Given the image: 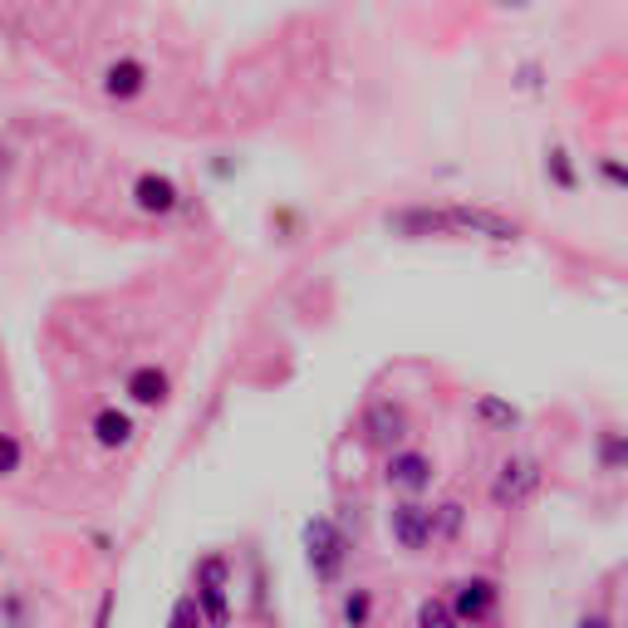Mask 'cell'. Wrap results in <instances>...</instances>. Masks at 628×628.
Listing matches in <instances>:
<instances>
[{"label":"cell","instance_id":"1","mask_svg":"<svg viewBox=\"0 0 628 628\" xmlns=\"http://www.w3.org/2000/svg\"><path fill=\"white\" fill-rule=\"evenodd\" d=\"M305 555H310L315 579L334 585L339 569H344V559H349V541H344V531H339V525L329 521V516H315L310 525H305Z\"/></svg>","mask_w":628,"mask_h":628},{"label":"cell","instance_id":"2","mask_svg":"<svg viewBox=\"0 0 628 628\" xmlns=\"http://www.w3.org/2000/svg\"><path fill=\"white\" fill-rule=\"evenodd\" d=\"M437 216H442V231L452 236H482V241H501V246L521 236V226L511 216L491 207H437Z\"/></svg>","mask_w":628,"mask_h":628},{"label":"cell","instance_id":"3","mask_svg":"<svg viewBox=\"0 0 628 628\" xmlns=\"http://www.w3.org/2000/svg\"><path fill=\"white\" fill-rule=\"evenodd\" d=\"M535 491H541V462H535V456H506V462L496 466L491 501H496L501 511H516L525 501H535Z\"/></svg>","mask_w":628,"mask_h":628},{"label":"cell","instance_id":"4","mask_svg":"<svg viewBox=\"0 0 628 628\" xmlns=\"http://www.w3.org/2000/svg\"><path fill=\"white\" fill-rule=\"evenodd\" d=\"M226 575H231V569H226L222 555H207L197 565V594H192V599H197L202 619L212 628H226V619H231V609H226Z\"/></svg>","mask_w":628,"mask_h":628},{"label":"cell","instance_id":"5","mask_svg":"<svg viewBox=\"0 0 628 628\" xmlns=\"http://www.w3.org/2000/svg\"><path fill=\"white\" fill-rule=\"evenodd\" d=\"M496 599H501L496 579L472 575V579H462V585H456V594L447 599V609H452L456 624H486L491 609H496Z\"/></svg>","mask_w":628,"mask_h":628},{"label":"cell","instance_id":"6","mask_svg":"<svg viewBox=\"0 0 628 628\" xmlns=\"http://www.w3.org/2000/svg\"><path fill=\"white\" fill-rule=\"evenodd\" d=\"M388 531H393V541L403 545V550H428L432 545V506H422V501H398V506L388 511Z\"/></svg>","mask_w":628,"mask_h":628},{"label":"cell","instance_id":"7","mask_svg":"<svg viewBox=\"0 0 628 628\" xmlns=\"http://www.w3.org/2000/svg\"><path fill=\"white\" fill-rule=\"evenodd\" d=\"M388 486L408 491V496L428 491L432 486V456H422V452H393V456H388Z\"/></svg>","mask_w":628,"mask_h":628},{"label":"cell","instance_id":"8","mask_svg":"<svg viewBox=\"0 0 628 628\" xmlns=\"http://www.w3.org/2000/svg\"><path fill=\"white\" fill-rule=\"evenodd\" d=\"M403 432H408V413L398 403H373L369 418H363V437L373 447H393V442H403Z\"/></svg>","mask_w":628,"mask_h":628},{"label":"cell","instance_id":"9","mask_svg":"<svg viewBox=\"0 0 628 628\" xmlns=\"http://www.w3.org/2000/svg\"><path fill=\"white\" fill-rule=\"evenodd\" d=\"M133 202H138V212H147V216H167V212H177V187L157 173H143L133 182Z\"/></svg>","mask_w":628,"mask_h":628},{"label":"cell","instance_id":"10","mask_svg":"<svg viewBox=\"0 0 628 628\" xmlns=\"http://www.w3.org/2000/svg\"><path fill=\"white\" fill-rule=\"evenodd\" d=\"M147 89V70L138 60H113L104 70V94L119 99V104H128V99H138Z\"/></svg>","mask_w":628,"mask_h":628},{"label":"cell","instance_id":"11","mask_svg":"<svg viewBox=\"0 0 628 628\" xmlns=\"http://www.w3.org/2000/svg\"><path fill=\"white\" fill-rule=\"evenodd\" d=\"M128 393H133V403H143V408L167 403V373L153 369V363H143V369L128 373Z\"/></svg>","mask_w":628,"mask_h":628},{"label":"cell","instance_id":"12","mask_svg":"<svg viewBox=\"0 0 628 628\" xmlns=\"http://www.w3.org/2000/svg\"><path fill=\"white\" fill-rule=\"evenodd\" d=\"M472 413H476V422H486V428H496V432L521 428V408L506 403V398H496V393H482V398H476Z\"/></svg>","mask_w":628,"mask_h":628},{"label":"cell","instance_id":"13","mask_svg":"<svg viewBox=\"0 0 628 628\" xmlns=\"http://www.w3.org/2000/svg\"><path fill=\"white\" fill-rule=\"evenodd\" d=\"M94 437H99V447H128V437H133V418H128V413H119V408H104V413L94 418Z\"/></svg>","mask_w":628,"mask_h":628},{"label":"cell","instance_id":"14","mask_svg":"<svg viewBox=\"0 0 628 628\" xmlns=\"http://www.w3.org/2000/svg\"><path fill=\"white\" fill-rule=\"evenodd\" d=\"M462 521H466V506H456V501H447V506L432 511V541H456L462 535Z\"/></svg>","mask_w":628,"mask_h":628},{"label":"cell","instance_id":"15","mask_svg":"<svg viewBox=\"0 0 628 628\" xmlns=\"http://www.w3.org/2000/svg\"><path fill=\"white\" fill-rule=\"evenodd\" d=\"M418 628H462V624L452 619L447 599H422L418 604Z\"/></svg>","mask_w":628,"mask_h":628},{"label":"cell","instance_id":"16","mask_svg":"<svg viewBox=\"0 0 628 628\" xmlns=\"http://www.w3.org/2000/svg\"><path fill=\"white\" fill-rule=\"evenodd\" d=\"M167 628H207V619H202V609H197L192 594H182V599L173 604V619H167Z\"/></svg>","mask_w":628,"mask_h":628},{"label":"cell","instance_id":"17","mask_svg":"<svg viewBox=\"0 0 628 628\" xmlns=\"http://www.w3.org/2000/svg\"><path fill=\"white\" fill-rule=\"evenodd\" d=\"M369 609H373L369 589H353L349 599H344V624H349V628H363V624H369Z\"/></svg>","mask_w":628,"mask_h":628},{"label":"cell","instance_id":"18","mask_svg":"<svg viewBox=\"0 0 628 628\" xmlns=\"http://www.w3.org/2000/svg\"><path fill=\"white\" fill-rule=\"evenodd\" d=\"M20 462H25V452H20V442L10 437V432H0V476H16Z\"/></svg>","mask_w":628,"mask_h":628},{"label":"cell","instance_id":"19","mask_svg":"<svg viewBox=\"0 0 628 628\" xmlns=\"http://www.w3.org/2000/svg\"><path fill=\"white\" fill-rule=\"evenodd\" d=\"M545 167H550V177L559 182V187L575 192V167H569V153H565V147H550V163H545Z\"/></svg>","mask_w":628,"mask_h":628},{"label":"cell","instance_id":"20","mask_svg":"<svg viewBox=\"0 0 628 628\" xmlns=\"http://www.w3.org/2000/svg\"><path fill=\"white\" fill-rule=\"evenodd\" d=\"M599 456H604V466H624V437L619 432H609V437L599 442Z\"/></svg>","mask_w":628,"mask_h":628},{"label":"cell","instance_id":"21","mask_svg":"<svg viewBox=\"0 0 628 628\" xmlns=\"http://www.w3.org/2000/svg\"><path fill=\"white\" fill-rule=\"evenodd\" d=\"M599 177H604V182H609V187H624V182H628V173H624V163H614V157H609V163H599Z\"/></svg>","mask_w":628,"mask_h":628},{"label":"cell","instance_id":"22","mask_svg":"<svg viewBox=\"0 0 628 628\" xmlns=\"http://www.w3.org/2000/svg\"><path fill=\"white\" fill-rule=\"evenodd\" d=\"M575 628H614L609 619H604V614H585V619H579Z\"/></svg>","mask_w":628,"mask_h":628},{"label":"cell","instance_id":"23","mask_svg":"<svg viewBox=\"0 0 628 628\" xmlns=\"http://www.w3.org/2000/svg\"><path fill=\"white\" fill-rule=\"evenodd\" d=\"M0 559H6V555H0Z\"/></svg>","mask_w":628,"mask_h":628}]
</instances>
